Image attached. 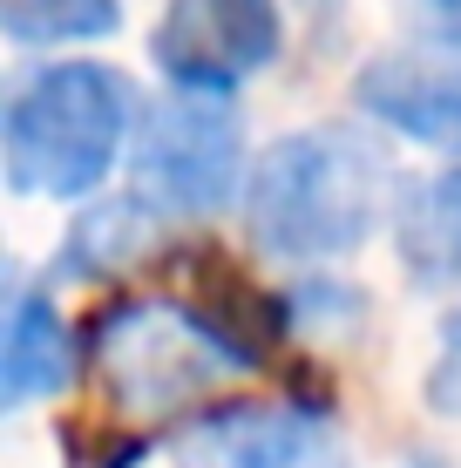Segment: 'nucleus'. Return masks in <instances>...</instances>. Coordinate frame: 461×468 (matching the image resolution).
I'll use <instances>...</instances> for the list:
<instances>
[{
	"instance_id": "nucleus-1",
	"label": "nucleus",
	"mask_w": 461,
	"mask_h": 468,
	"mask_svg": "<svg viewBox=\"0 0 461 468\" xmlns=\"http://www.w3.org/2000/svg\"><path fill=\"white\" fill-rule=\"evenodd\" d=\"M380 211H387V156L340 122L278 136L245 184L251 245L285 265H326L360 251Z\"/></svg>"
},
{
	"instance_id": "nucleus-2",
	"label": "nucleus",
	"mask_w": 461,
	"mask_h": 468,
	"mask_svg": "<svg viewBox=\"0 0 461 468\" xmlns=\"http://www.w3.org/2000/svg\"><path fill=\"white\" fill-rule=\"evenodd\" d=\"M142 129L136 82L109 61H47L14 89L0 116L7 184L27 197H82L122 164Z\"/></svg>"
},
{
	"instance_id": "nucleus-3",
	"label": "nucleus",
	"mask_w": 461,
	"mask_h": 468,
	"mask_svg": "<svg viewBox=\"0 0 461 468\" xmlns=\"http://www.w3.org/2000/svg\"><path fill=\"white\" fill-rule=\"evenodd\" d=\"M95 380L122 421H170L190 400L217 394L231 374L251 367V346L225 319H204L170 299H130L95 319Z\"/></svg>"
},
{
	"instance_id": "nucleus-4",
	"label": "nucleus",
	"mask_w": 461,
	"mask_h": 468,
	"mask_svg": "<svg viewBox=\"0 0 461 468\" xmlns=\"http://www.w3.org/2000/svg\"><path fill=\"white\" fill-rule=\"evenodd\" d=\"M136 197L163 218H217L245 176V122H237L231 95H197L177 89L156 102L136 129Z\"/></svg>"
},
{
	"instance_id": "nucleus-5",
	"label": "nucleus",
	"mask_w": 461,
	"mask_h": 468,
	"mask_svg": "<svg viewBox=\"0 0 461 468\" xmlns=\"http://www.w3.org/2000/svg\"><path fill=\"white\" fill-rule=\"evenodd\" d=\"M278 41H285L278 0H163L150 55L177 89L231 95L258 69H272Z\"/></svg>"
},
{
	"instance_id": "nucleus-6",
	"label": "nucleus",
	"mask_w": 461,
	"mask_h": 468,
	"mask_svg": "<svg viewBox=\"0 0 461 468\" xmlns=\"http://www.w3.org/2000/svg\"><path fill=\"white\" fill-rule=\"evenodd\" d=\"M177 468H353V455L326 414L292 400H237L177 434Z\"/></svg>"
},
{
	"instance_id": "nucleus-7",
	"label": "nucleus",
	"mask_w": 461,
	"mask_h": 468,
	"mask_svg": "<svg viewBox=\"0 0 461 468\" xmlns=\"http://www.w3.org/2000/svg\"><path fill=\"white\" fill-rule=\"evenodd\" d=\"M360 109L393 136L461 156V48H393L360 69Z\"/></svg>"
},
{
	"instance_id": "nucleus-8",
	"label": "nucleus",
	"mask_w": 461,
	"mask_h": 468,
	"mask_svg": "<svg viewBox=\"0 0 461 468\" xmlns=\"http://www.w3.org/2000/svg\"><path fill=\"white\" fill-rule=\"evenodd\" d=\"M75 374V340L55 299L27 279H7V326H0V408H35Z\"/></svg>"
},
{
	"instance_id": "nucleus-9",
	"label": "nucleus",
	"mask_w": 461,
	"mask_h": 468,
	"mask_svg": "<svg viewBox=\"0 0 461 468\" xmlns=\"http://www.w3.org/2000/svg\"><path fill=\"white\" fill-rule=\"evenodd\" d=\"M393 251L414 285H461V170L414 176L393 204Z\"/></svg>"
},
{
	"instance_id": "nucleus-10",
	"label": "nucleus",
	"mask_w": 461,
	"mask_h": 468,
	"mask_svg": "<svg viewBox=\"0 0 461 468\" xmlns=\"http://www.w3.org/2000/svg\"><path fill=\"white\" fill-rule=\"evenodd\" d=\"M150 245H163V211H150V204L130 190V197L89 204V211L75 218L68 245H61V265H68L75 279H95V271H130Z\"/></svg>"
},
{
	"instance_id": "nucleus-11",
	"label": "nucleus",
	"mask_w": 461,
	"mask_h": 468,
	"mask_svg": "<svg viewBox=\"0 0 461 468\" xmlns=\"http://www.w3.org/2000/svg\"><path fill=\"white\" fill-rule=\"evenodd\" d=\"M0 27L21 48H55V41H102L122 27L116 0H0Z\"/></svg>"
},
{
	"instance_id": "nucleus-12",
	"label": "nucleus",
	"mask_w": 461,
	"mask_h": 468,
	"mask_svg": "<svg viewBox=\"0 0 461 468\" xmlns=\"http://www.w3.org/2000/svg\"><path fill=\"white\" fill-rule=\"evenodd\" d=\"M427 408L461 414V313L448 319V340H441L435 367H427Z\"/></svg>"
},
{
	"instance_id": "nucleus-13",
	"label": "nucleus",
	"mask_w": 461,
	"mask_h": 468,
	"mask_svg": "<svg viewBox=\"0 0 461 468\" xmlns=\"http://www.w3.org/2000/svg\"><path fill=\"white\" fill-rule=\"evenodd\" d=\"M421 7L435 14V27H441V35H448V41L461 48V0H421Z\"/></svg>"
}]
</instances>
